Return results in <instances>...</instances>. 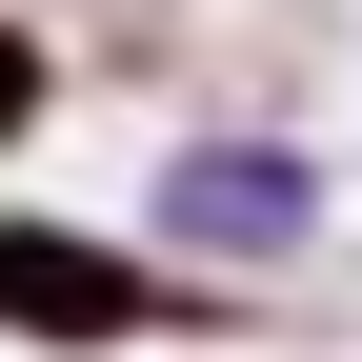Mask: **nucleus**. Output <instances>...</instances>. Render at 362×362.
Wrapping results in <instances>:
<instances>
[{"instance_id": "obj_1", "label": "nucleus", "mask_w": 362, "mask_h": 362, "mask_svg": "<svg viewBox=\"0 0 362 362\" xmlns=\"http://www.w3.org/2000/svg\"><path fill=\"white\" fill-rule=\"evenodd\" d=\"M0 302H21V322H121V262H81V242H0Z\"/></svg>"}, {"instance_id": "obj_2", "label": "nucleus", "mask_w": 362, "mask_h": 362, "mask_svg": "<svg viewBox=\"0 0 362 362\" xmlns=\"http://www.w3.org/2000/svg\"><path fill=\"white\" fill-rule=\"evenodd\" d=\"M21 81H40V61H21V40H0V121H21Z\"/></svg>"}]
</instances>
